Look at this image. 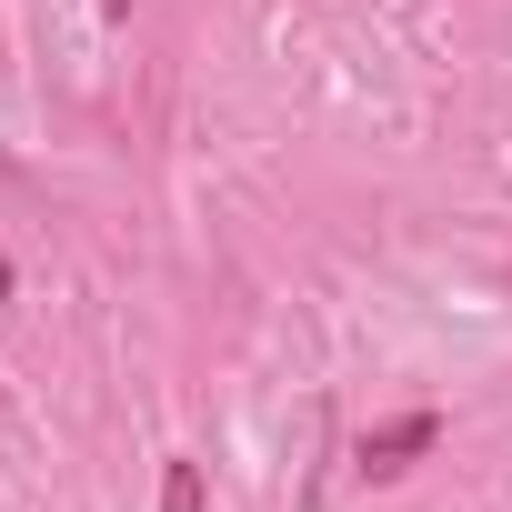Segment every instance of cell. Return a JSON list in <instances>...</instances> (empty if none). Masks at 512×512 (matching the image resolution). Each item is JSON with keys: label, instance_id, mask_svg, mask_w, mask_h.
I'll return each mask as SVG.
<instances>
[{"label": "cell", "instance_id": "obj_4", "mask_svg": "<svg viewBox=\"0 0 512 512\" xmlns=\"http://www.w3.org/2000/svg\"><path fill=\"white\" fill-rule=\"evenodd\" d=\"M101 11H111V21H121V11H131V0H101Z\"/></svg>", "mask_w": 512, "mask_h": 512}, {"label": "cell", "instance_id": "obj_2", "mask_svg": "<svg viewBox=\"0 0 512 512\" xmlns=\"http://www.w3.org/2000/svg\"><path fill=\"white\" fill-rule=\"evenodd\" d=\"M161 512H201V462H171L161 472Z\"/></svg>", "mask_w": 512, "mask_h": 512}, {"label": "cell", "instance_id": "obj_3", "mask_svg": "<svg viewBox=\"0 0 512 512\" xmlns=\"http://www.w3.org/2000/svg\"><path fill=\"white\" fill-rule=\"evenodd\" d=\"M0 302H11V262H0Z\"/></svg>", "mask_w": 512, "mask_h": 512}, {"label": "cell", "instance_id": "obj_1", "mask_svg": "<svg viewBox=\"0 0 512 512\" xmlns=\"http://www.w3.org/2000/svg\"><path fill=\"white\" fill-rule=\"evenodd\" d=\"M432 442H442V422H432V412H402V422H382V432L362 442V472H372V482H392V472H412Z\"/></svg>", "mask_w": 512, "mask_h": 512}]
</instances>
